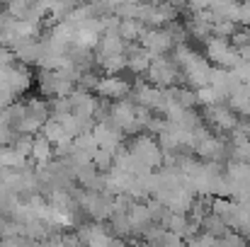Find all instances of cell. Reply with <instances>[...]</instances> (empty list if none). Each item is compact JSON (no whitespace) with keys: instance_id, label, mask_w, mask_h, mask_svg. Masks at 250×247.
<instances>
[{"instance_id":"3","label":"cell","mask_w":250,"mask_h":247,"mask_svg":"<svg viewBox=\"0 0 250 247\" xmlns=\"http://www.w3.org/2000/svg\"><path fill=\"white\" fill-rule=\"evenodd\" d=\"M32 160L37 167H46L49 163H54V146L39 133L34 136V146H32Z\"/></svg>"},{"instance_id":"4","label":"cell","mask_w":250,"mask_h":247,"mask_svg":"<svg viewBox=\"0 0 250 247\" xmlns=\"http://www.w3.org/2000/svg\"><path fill=\"white\" fill-rule=\"evenodd\" d=\"M42 136L56 148V146H63V143H71V138H68V133L63 131V124L61 121H56V119H49L46 124H44V129H42Z\"/></svg>"},{"instance_id":"1","label":"cell","mask_w":250,"mask_h":247,"mask_svg":"<svg viewBox=\"0 0 250 247\" xmlns=\"http://www.w3.org/2000/svg\"><path fill=\"white\" fill-rule=\"evenodd\" d=\"M78 240L85 247H112L114 245L112 238H109V233L102 226H97V223H85V226H81Z\"/></svg>"},{"instance_id":"5","label":"cell","mask_w":250,"mask_h":247,"mask_svg":"<svg viewBox=\"0 0 250 247\" xmlns=\"http://www.w3.org/2000/svg\"><path fill=\"white\" fill-rule=\"evenodd\" d=\"M92 165H95V170H107V167L112 165V151L100 148V151L92 155Z\"/></svg>"},{"instance_id":"2","label":"cell","mask_w":250,"mask_h":247,"mask_svg":"<svg viewBox=\"0 0 250 247\" xmlns=\"http://www.w3.org/2000/svg\"><path fill=\"white\" fill-rule=\"evenodd\" d=\"M95 92L107 97V99H119L129 92V82L119 80V78H100V85H97Z\"/></svg>"}]
</instances>
